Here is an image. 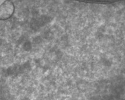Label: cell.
I'll return each instance as SVG.
<instances>
[{
    "instance_id": "obj_2",
    "label": "cell",
    "mask_w": 125,
    "mask_h": 100,
    "mask_svg": "<svg viewBox=\"0 0 125 100\" xmlns=\"http://www.w3.org/2000/svg\"><path fill=\"white\" fill-rule=\"evenodd\" d=\"M15 10L13 1L8 0L0 5V20H5L10 18L13 14Z\"/></svg>"
},
{
    "instance_id": "obj_3",
    "label": "cell",
    "mask_w": 125,
    "mask_h": 100,
    "mask_svg": "<svg viewBox=\"0 0 125 100\" xmlns=\"http://www.w3.org/2000/svg\"><path fill=\"white\" fill-rule=\"evenodd\" d=\"M77 1H82V2H114L115 1H119V0H77Z\"/></svg>"
},
{
    "instance_id": "obj_1",
    "label": "cell",
    "mask_w": 125,
    "mask_h": 100,
    "mask_svg": "<svg viewBox=\"0 0 125 100\" xmlns=\"http://www.w3.org/2000/svg\"><path fill=\"white\" fill-rule=\"evenodd\" d=\"M0 100H125V16L58 2L1 21Z\"/></svg>"
}]
</instances>
